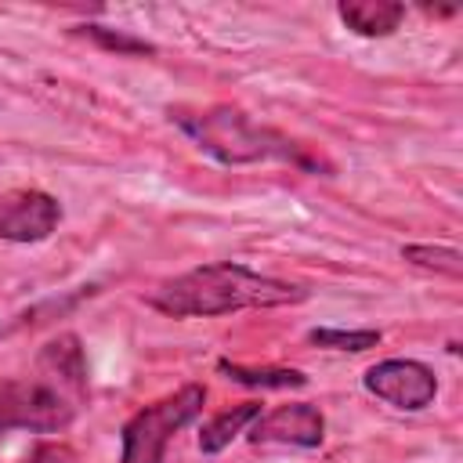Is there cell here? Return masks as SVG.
<instances>
[{"instance_id": "13", "label": "cell", "mask_w": 463, "mask_h": 463, "mask_svg": "<svg viewBox=\"0 0 463 463\" xmlns=\"http://www.w3.org/2000/svg\"><path fill=\"white\" fill-rule=\"evenodd\" d=\"M76 33L87 36V40H94L105 51H116V54H152L156 51L148 40H137V36H130L123 29H109V25H80Z\"/></svg>"}, {"instance_id": "7", "label": "cell", "mask_w": 463, "mask_h": 463, "mask_svg": "<svg viewBox=\"0 0 463 463\" xmlns=\"http://www.w3.org/2000/svg\"><path fill=\"white\" fill-rule=\"evenodd\" d=\"M326 438V420L315 405L307 402H293V405H279L268 416L253 420L250 441L257 445H297V449H318Z\"/></svg>"}, {"instance_id": "14", "label": "cell", "mask_w": 463, "mask_h": 463, "mask_svg": "<svg viewBox=\"0 0 463 463\" xmlns=\"http://www.w3.org/2000/svg\"><path fill=\"white\" fill-rule=\"evenodd\" d=\"M307 340L333 351H369L380 344V333L376 329H311Z\"/></svg>"}, {"instance_id": "9", "label": "cell", "mask_w": 463, "mask_h": 463, "mask_svg": "<svg viewBox=\"0 0 463 463\" xmlns=\"http://www.w3.org/2000/svg\"><path fill=\"white\" fill-rule=\"evenodd\" d=\"M336 14L358 36H391L402 25L405 7L394 0H347L336 7Z\"/></svg>"}, {"instance_id": "8", "label": "cell", "mask_w": 463, "mask_h": 463, "mask_svg": "<svg viewBox=\"0 0 463 463\" xmlns=\"http://www.w3.org/2000/svg\"><path fill=\"white\" fill-rule=\"evenodd\" d=\"M40 373L51 376L54 383H61L69 394H83L87 387V362H83V347L76 333H58L54 340H47L40 347Z\"/></svg>"}, {"instance_id": "12", "label": "cell", "mask_w": 463, "mask_h": 463, "mask_svg": "<svg viewBox=\"0 0 463 463\" xmlns=\"http://www.w3.org/2000/svg\"><path fill=\"white\" fill-rule=\"evenodd\" d=\"M402 257L416 268H427V271H438L449 279H459V271H463L459 250H449V246H402Z\"/></svg>"}, {"instance_id": "6", "label": "cell", "mask_w": 463, "mask_h": 463, "mask_svg": "<svg viewBox=\"0 0 463 463\" xmlns=\"http://www.w3.org/2000/svg\"><path fill=\"white\" fill-rule=\"evenodd\" d=\"M61 221L54 195L40 188L0 192V239L4 242H43Z\"/></svg>"}, {"instance_id": "10", "label": "cell", "mask_w": 463, "mask_h": 463, "mask_svg": "<svg viewBox=\"0 0 463 463\" xmlns=\"http://www.w3.org/2000/svg\"><path fill=\"white\" fill-rule=\"evenodd\" d=\"M257 416H260V405H257V402H242V405H235V409H228V412H221V416H213V420L203 427V434H199V449L210 452V456L221 452V449H228L232 438L242 434Z\"/></svg>"}, {"instance_id": "4", "label": "cell", "mask_w": 463, "mask_h": 463, "mask_svg": "<svg viewBox=\"0 0 463 463\" xmlns=\"http://www.w3.org/2000/svg\"><path fill=\"white\" fill-rule=\"evenodd\" d=\"M76 420V394L51 376L0 380V434L4 430H65Z\"/></svg>"}, {"instance_id": "5", "label": "cell", "mask_w": 463, "mask_h": 463, "mask_svg": "<svg viewBox=\"0 0 463 463\" xmlns=\"http://www.w3.org/2000/svg\"><path fill=\"white\" fill-rule=\"evenodd\" d=\"M362 383L380 402H387L394 409H409V412L427 409L434 402V394H438L434 373L416 358H383V362L365 369Z\"/></svg>"}, {"instance_id": "11", "label": "cell", "mask_w": 463, "mask_h": 463, "mask_svg": "<svg viewBox=\"0 0 463 463\" xmlns=\"http://www.w3.org/2000/svg\"><path fill=\"white\" fill-rule=\"evenodd\" d=\"M228 380L235 383H246V387H304L307 376L300 369H246V365H235V362H221L217 365Z\"/></svg>"}, {"instance_id": "15", "label": "cell", "mask_w": 463, "mask_h": 463, "mask_svg": "<svg viewBox=\"0 0 463 463\" xmlns=\"http://www.w3.org/2000/svg\"><path fill=\"white\" fill-rule=\"evenodd\" d=\"M25 463H76V452L61 441H40Z\"/></svg>"}, {"instance_id": "1", "label": "cell", "mask_w": 463, "mask_h": 463, "mask_svg": "<svg viewBox=\"0 0 463 463\" xmlns=\"http://www.w3.org/2000/svg\"><path fill=\"white\" fill-rule=\"evenodd\" d=\"M300 300H307L304 286L260 275V271H253L246 264H232V260L192 268V271L166 279L145 293L148 307L174 315V318H213V315L242 311V307H286V304H300Z\"/></svg>"}, {"instance_id": "3", "label": "cell", "mask_w": 463, "mask_h": 463, "mask_svg": "<svg viewBox=\"0 0 463 463\" xmlns=\"http://www.w3.org/2000/svg\"><path fill=\"white\" fill-rule=\"evenodd\" d=\"M203 402H206V391L199 383H184L181 391L137 409L123 423L119 463H163V452H166L170 438L203 412Z\"/></svg>"}, {"instance_id": "2", "label": "cell", "mask_w": 463, "mask_h": 463, "mask_svg": "<svg viewBox=\"0 0 463 463\" xmlns=\"http://www.w3.org/2000/svg\"><path fill=\"white\" fill-rule=\"evenodd\" d=\"M170 119L217 163L228 166H246V163H293L307 174H333V166L311 152L307 145L293 141L289 134L264 127L257 119H250L242 109L235 105H206V109H170Z\"/></svg>"}]
</instances>
